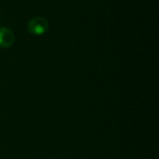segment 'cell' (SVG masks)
<instances>
[{"label": "cell", "instance_id": "1", "mask_svg": "<svg viewBox=\"0 0 159 159\" xmlns=\"http://www.w3.org/2000/svg\"><path fill=\"white\" fill-rule=\"evenodd\" d=\"M48 28V20L43 17H35L28 23V30L32 34L39 35L45 33Z\"/></svg>", "mask_w": 159, "mask_h": 159}, {"label": "cell", "instance_id": "2", "mask_svg": "<svg viewBox=\"0 0 159 159\" xmlns=\"http://www.w3.org/2000/svg\"><path fill=\"white\" fill-rule=\"evenodd\" d=\"M14 34L7 28L0 29V47L9 48L14 43Z\"/></svg>", "mask_w": 159, "mask_h": 159}]
</instances>
